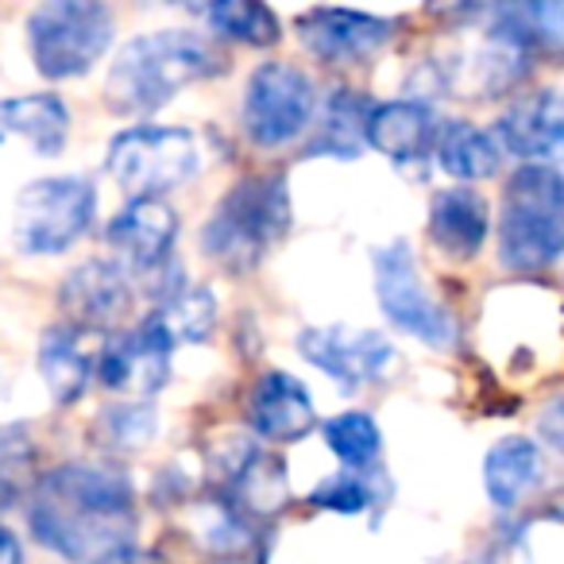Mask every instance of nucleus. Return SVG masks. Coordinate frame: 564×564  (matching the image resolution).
Wrapping results in <instances>:
<instances>
[{
	"mask_svg": "<svg viewBox=\"0 0 564 564\" xmlns=\"http://www.w3.org/2000/svg\"><path fill=\"white\" fill-rule=\"evenodd\" d=\"M143 325H151L171 348L202 345L213 333V325H217V299H213L205 286H182L171 299L159 302V306L143 317Z\"/></svg>",
	"mask_w": 564,
	"mask_h": 564,
	"instance_id": "b1692460",
	"label": "nucleus"
},
{
	"mask_svg": "<svg viewBox=\"0 0 564 564\" xmlns=\"http://www.w3.org/2000/svg\"><path fill=\"white\" fill-rule=\"evenodd\" d=\"M225 66L220 47H213L205 35L186 32V28L148 32L117 55L109 82H105V101L120 117H148L186 86L217 78Z\"/></svg>",
	"mask_w": 564,
	"mask_h": 564,
	"instance_id": "f03ea898",
	"label": "nucleus"
},
{
	"mask_svg": "<svg viewBox=\"0 0 564 564\" xmlns=\"http://www.w3.org/2000/svg\"><path fill=\"white\" fill-rule=\"evenodd\" d=\"M228 487L236 491V499L243 502L256 514H279L291 499V479H286V468H282L279 456L259 453V445L243 456V464L236 468V476L228 479Z\"/></svg>",
	"mask_w": 564,
	"mask_h": 564,
	"instance_id": "393cba45",
	"label": "nucleus"
},
{
	"mask_svg": "<svg viewBox=\"0 0 564 564\" xmlns=\"http://www.w3.org/2000/svg\"><path fill=\"white\" fill-rule=\"evenodd\" d=\"M0 135H20L40 155H63L70 140V109L55 94H28L0 105Z\"/></svg>",
	"mask_w": 564,
	"mask_h": 564,
	"instance_id": "412c9836",
	"label": "nucleus"
},
{
	"mask_svg": "<svg viewBox=\"0 0 564 564\" xmlns=\"http://www.w3.org/2000/svg\"><path fill=\"white\" fill-rule=\"evenodd\" d=\"M491 213L479 189L448 186L433 194L430 202V240L445 251L448 259H471L487 240Z\"/></svg>",
	"mask_w": 564,
	"mask_h": 564,
	"instance_id": "a211bd4d",
	"label": "nucleus"
},
{
	"mask_svg": "<svg viewBox=\"0 0 564 564\" xmlns=\"http://www.w3.org/2000/svg\"><path fill=\"white\" fill-rule=\"evenodd\" d=\"M0 564H24V549L9 525H0Z\"/></svg>",
	"mask_w": 564,
	"mask_h": 564,
	"instance_id": "2f4dec72",
	"label": "nucleus"
},
{
	"mask_svg": "<svg viewBox=\"0 0 564 564\" xmlns=\"http://www.w3.org/2000/svg\"><path fill=\"white\" fill-rule=\"evenodd\" d=\"M97 217V189L78 174H58L24 186L17 197L12 236L28 256H58L86 236Z\"/></svg>",
	"mask_w": 564,
	"mask_h": 564,
	"instance_id": "423d86ee",
	"label": "nucleus"
},
{
	"mask_svg": "<svg viewBox=\"0 0 564 564\" xmlns=\"http://www.w3.org/2000/svg\"><path fill=\"white\" fill-rule=\"evenodd\" d=\"M299 352L314 364L317 371L340 383L345 391H360L368 383L391 376L394 348L387 337L371 329H348V325H322L306 329L299 337Z\"/></svg>",
	"mask_w": 564,
	"mask_h": 564,
	"instance_id": "9d476101",
	"label": "nucleus"
},
{
	"mask_svg": "<svg viewBox=\"0 0 564 564\" xmlns=\"http://www.w3.org/2000/svg\"><path fill=\"white\" fill-rule=\"evenodd\" d=\"M564 205L561 174L549 163H525L510 174L499 220V263L507 271L533 274L561 259Z\"/></svg>",
	"mask_w": 564,
	"mask_h": 564,
	"instance_id": "20e7f679",
	"label": "nucleus"
},
{
	"mask_svg": "<svg viewBox=\"0 0 564 564\" xmlns=\"http://www.w3.org/2000/svg\"><path fill=\"white\" fill-rule=\"evenodd\" d=\"M564 135V112L561 94L556 89H538L525 94L495 120V148L510 151V155L525 159V163H545L561 151ZM499 151V155H502Z\"/></svg>",
	"mask_w": 564,
	"mask_h": 564,
	"instance_id": "2eb2a0df",
	"label": "nucleus"
},
{
	"mask_svg": "<svg viewBox=\"0 0 564 564\" xmlns=\"http://www.w3.org/2000/svg\"><path fill=\"white\" fill-rule=\"evenodd\" d=\"M112 12L97 0H51L28 17L35 70L51 82L82 78L112 47Z\"/></svg>",
	"mask_w": 564,
	"mask_h": 564,
	"instance_id": "39448f33",
	"label": "nucleus"
},
{
	"mask_svg": "<svg viewBox=\"0 0 564 564\" xmlns=\"http://www.w3.org/2000/svg\"><path fill=\"white\" fill-rule=\"evenodd\" d=\"M194 518L202 522V538L213 553H243L248 549V525H243V518L228 502H209Z\"/></svg>",
	"mask_w": 564,
	"mask_h": 564,
	"instance_id": "7c9ffc66",
	"label": "nucleus"
},
{
	"mask_svg": "<svg viewBox=\"0 0 564 564\" xmlns=\"http://www.w3.org/2000/svg\"><path fill=\"white\" fill-rule=\"evenodd\" d=\"M545 479V460H541L538 441L530 437H502L499 445H491L484 460V484L495 507L510 510L533 495Z\"/></svg>",
	"mask_w": 564,
	"mask_h": 564,
	"instance_id": "aec40b11",
	"label": "nucleus"
},
{
	"mask_svg": "<svg viewBox=\"0 0 564 564\" xmlns=\"http://www.w3.org/2000/svg\"><path fill=\"white\" fill-rule=\"evenodd\" d=\"M205 20L217 35L248 43V47H274L282 40L279 17L267 4H256V0H217L205 9Z\"/></svg>",
	"mask_w": 564,
	"mask_h": 564,
	"instance_id": "a878e982",
	"label": "nucleus"
},
{
	"mask_svg": "<svg viewBox=\"0 0 564 564\" xmlns=\"http://www.w3.org/2000/svg\"><path fill=\"white\" fill-rule=\"evenodd\" d=\"M35 487V445L24 425L0 430V507L32 495Z\"/></svg>",
	"mask_w": 564,
	"mask_h": 564,
	"instance_id": "cd10ccee",
	"label": "nucleus"
},
{
	"mask_svg": "<svg viewBox=\"0 0 564 564\" xmlns=\"http://www.w3.org/2000/svg\"><path fill=\"white\" fill-rule=\"evenodd\" d=\"M325 445L340 456L345 471L364 476L368 468H376L379 453H383V437H379V425L371 422L360 410H345L333 422H325Z\"/></svg>",
	"mask_w": 564,
	"mask_h": 564,
	"instance_id": "bb28decb",
	"label": "nucleus"
},
{
	"mask_svg": "<svg viewBox=\"0 0 564 564\" xmlns=\"http://www.w3.org/2000/svg\"><path fill=\"white\" fill-rule=\"evenodd\" d=\"M32 533L70 564H117L135 549V491L112 464H63L35 479Z\"/></svg>",
	"mask_w": 564,
	"mask_h": 564,
	"instance_id": "f257e3e1",
	"label": "nucleus"
},
{
	"mask_svg": "<svg viewBox=\"0 0 564 564\" xmlns=\"http://www.w3.org/2000/svg\"><path fill=\"white\" fill-rule=\"evenodd\" d=\"M291 232V189L282 174L240 178L205 220L202 248L217 267L248 274L263 256Z\"/></svg>",
	"mask_w": 564,
	"mask_h": 564,
	"instance_id": "7ed1b4c3",
	"label": "nucleus"
},
{
	"mask_svg": "<svg viewBox=\"0 0 564 564\" xmlns=\"http://www.w3.org/2000/svg\"><path fill=\"white\" fill-rule=\"evenodd\" d=\"M101 345L105 337L74 329V325H55V329L43 333L35 360H40V376L58 406H74L86 394V387L94 383Z\"/></svg>",
	"mask_w": 564,
	"mask_h": 564,
	"instance_id": "dca6fc26",
	"label": "nucleus"
},
{
	"mask_svg": "<svg viewBox=\"0 0 564 564\" xmlns=\"http://www.w3.org/2000/svg\"><path fill=\"white\" fill-rule=\"evenodd\" d=\"M132 282L128 271L109 259H89V263L74 267L66 274L63 291H58V306L66 310V325L86 329L105 337L109 329H117L132 310Z\"/></svg>",
	"mask_w": 564,
	"mask_h": 564,
	"instance_id": "9b49d317",
	"label": "nucleus"
},
{
	"mask_svg": "<svg viewBox=\"0 0 564 564\" xmlns=\"http://www.w3.org/2000/svg\"><path fill=\"white\" fill-rule=\"evenodd\" d=\"M174 236H178V213L163 197H132L109 220V248L117 251L124 271H155L171 256Z\"/></svg>",
	"mask_w": 564,
	"mask_h": 564,
	"instance_id": "4468645a",
	"label": "nucleus"
},
{
	"mask_svg": "<svg viewBox=\"0 0 564 564\" xmlns=\"http://www.w3.org/2000/svg\"><path fill=\"white\" fill-rule=\"evenodd\" d=\"M155 433V410L148 402H117L97 417V441L117 453H140Z\"/></svg>",
	"mask_w": 564,
	"mask_h": 564,
	"instance_id": "c85d7f7f",
	"label": "nucleus"
},
{
	"mask_svg": "<svg viewBox=\"0 0 564 564\" xmlns=\"http://www.w3.org/2000/svg\"><path fill=\"white\" fill-rule=\"evenodd\" d=\"M317 109L314 82L291 63H263L243 94V132L256 148H282L299 140Z\"/></svg>",
	"mask_w": 564,
	"mask_h": 564,
	"instance_id": "1a4fd4ad",
	"label": "nucleus"
},
{
	"mask_svg": "<svg viewBox=\"0 0 564 564\" xmlns=\"http://www.w3.org/2000/svg\"><path fill=\"white\" fill-rule=\"evenodd\" d=\"M433 135H437V120L422 101H383L368 117V143L399 166L430 155Z\"/></svg>",
	"mask_w": 564,
	"mask_h": 564,
	"instance_id": "6ab92c4d",
	"label": "nucleus"
},
{
	"mask_svg": "<svg viewBox=\"0 0 564 564\" xmlns=\"http://www.w3.org/2000/svg\"><path fill=\"white\" fill-rule=\"evenodd\" d=\"M202 166L194 132L186 128H128L109 143V174L132 197H163L186 186Z\"/></svg>",
	"mask_w": 564,
	"mask_h": 564,
	"instance_id": "0eeeda50",
	"label": "nucleus"
},
{
	"mask_svg": "<svg viewBox=\"0 0 564 564\" xmlns=\"http://www.w3.org/2000/svg\"><path fill=\"white\" fill-rule=\"evenodd\" d=\"M310 502L322 510H337V514H360L364 507L376 502V491L356 471H337V476H329L325 484H317L310 491Z\"/></svg>",
	"mask_w": 564,
	"mask_h": 564,
	"instance_id": "c756f323",
	"label": "nucleus"
},
{
	"mask_svg": "<svg viewBox=\"0 0 564 564\" xmlns=\"http://www.w3.org/2000/svg\"><path fill=\"white\" fill-rule=\"evenodd\" d=\"M299 35L306 51L325 63H364L394 35V20L356 9H310L299 17Z\"/></svg>",
	"mask_w": 564,
	"mask_h": 564,
	"instance_id": "ddd939ff",
	"label": "nucleus"
},
{
	"mask_svg": "<svg viewBox=\"0 0 564 564\" xmlns=\"http://www.w3.org/2000/svg\"><path fill=\"white\" fill-rule=\"evenodd\" d=\"M376 101H368L356 89H337L322 112V124L310 143V155H333V159H356L368 143V117Z\"/></svg>",
	"mask_w": 564,
	"mask_h": 564,
	"instance_id": "5701e85b",
	"label": "nucleus"
},
{
	"mask_svg": "<svg viewBox=\"0 0 564 564\" xmlns=\"http://www.w3.org/2000/svg\"><path fill=\"white\" fill-rule=\"evenodd\" d=\"M371 263H376V299L383 306L387 322L417 337L422 345L437 348V352H453L456 322L422 282L414 251L402 240H394L387 248H376Z\"/></svg>",
	"mask_w": 564,
	"mask_h": 564,
	"instance_id": "6e6552de",
	"label": "nucleus"
},
{
	"mask_svg": "<svg viewBox=\"0 0 564 564\" xmlns=\"http://www.w3.org/2000/svg\"><path fill=\"white\" fill-rule=\"evenodd\" d=\"M171 352L174 348L151 325L140 322L132 333L105 340L94 379H101L109 391L128 394V399H151L171 379Z\"/></svg>",
	"mask_w": 564,
	"mask_h": 564,
	"instance_id": "f8f14e48",
	"label": "nucleus"
},
{
	"mask_svg": "<svg viewBox=\"0 0 564 564\" xmlns=\"http://www.w3.org/2000/svg\"><path fill=\"white\" fill-rule=\"evenodd\" d=\"M430 155L441 163V171L460 182L491 178L499 171V148H495V140L484 128L468 124V120H445V124H437Z\"/></svg>",
	"mask_w": 564,
	"mask_h": 564,
	"instance_id": "4be33fe9",
	"label": "nucleus"
},
{
	"mask_svg": "<svg viewBox=\"0 0 564 564\" xmlns=\"http://www.w3.org/2000/svg\"><path fill=\"white\" fill-rule=\"evenodd\" d=\"M248 422L267 441H302L314 433L317 414L310 391L286 371H267L248 399Z\"/></svg>",
	"mask_w": 564,
	"mask_h": 564,
	"instance_id": "f3484780",
	"label": "nucleus"
}]
</instances>
